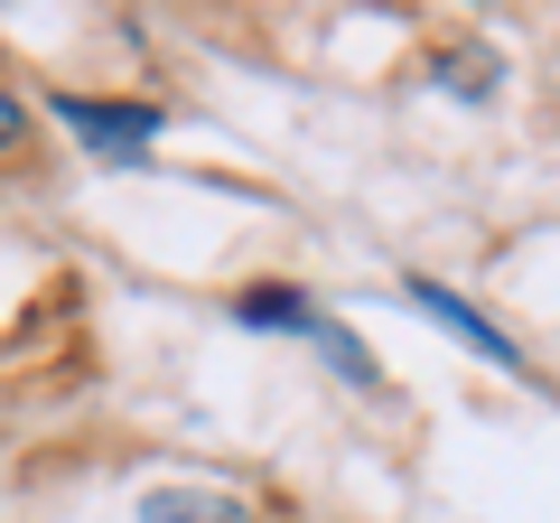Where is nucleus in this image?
I'll use <instances>...</instances> for the list:
<instances>
[{
    "mask_svg": "<svg viewBox=\"0 0 560 523\" xmlns=\"http://www.w3.org/2000/svg\"><path fill=\"white\" fill-rule=\"evenodd\" d=\"M57 121L94 150V160H140V150L160 141V113H150V103H84V94H57Z\"/></svg>",
    "mask_w": 560,
    "mask_h": 523,
    "instance_id": "f257e3e1",
    "label": "nucleus"
},
{
    "mask_svg": "<svg viewBox=\"0 0 560 523\" xmlns=\"http://www.w3.org/2000/svg\"><path fill=\"white\" fill-rule=\"evenodd\" d=\"M140 523H261V514L243 496H224V486H150Z\"/></svg>",
    "mask_w": 560,
    "mask_h": 523,
    "instance_id": "f03ea898",
    "label": "nucleus"
},
{
    "mask_svg": "<svg viewBox=\"0 0 560 523\" xmlns=\"http://www.w3.org/2000/svg\"><path fill=\"white\" fill-rule=\"evenodd\" d=\"M411 309H430V318H440L448 337H467L477 356H495V364H523V356H514V337H504V327H486V318H477L467 300H448L440 281H411Z\"/></svg>",
    "mask_w": 560,
    "mask_h": 523,
    "instance_id": "7ed1b4c3",
    "label": "nucleus"
},
{
    "mask_svg": "<svg viewBox=\"0 0 560 523\" xmlns=\"http://www.w3.org/2000/svg\"><path fill=\"white\" fill-rule=\"evenodd\" d=\"M243 327H308V300L300 290H243Z\"/></svg>",
    "mask_w": 560,
    "mask_h": 523,
    "instance_id": "20e7f679",
    "label": "nucleus"
},
{
    "mask_svg": "<svg viewBox=\"0 0 560 523\" xmlns=\"http://www.w3.org/2000/svg\"><path fill=\"white\" fill-rule=\"evenodd\" d=\"M440 75H448V94H495V57H486V66L477 57H448Z\"/></svg>",
    "mask_w": 560,
    "mask_h": 523,
    "instance_id": "39448f33",
    "label": "nucleus"
},
{
    "mask_svg": "<svg viewBox=\"0 0 560 523\" xmlns=\"http://www.w3.org/2000/svg\"><path fill=\"white\" fill-rule=\"evenodd\" d=\"M28 141V113H20V94H0V160Z\"/></svg>",
    "mask_w": 560,
    "mask_h": 523,
    "instance_id": "423d86ee",
    "label": "nucleus"
}]
</instances>
